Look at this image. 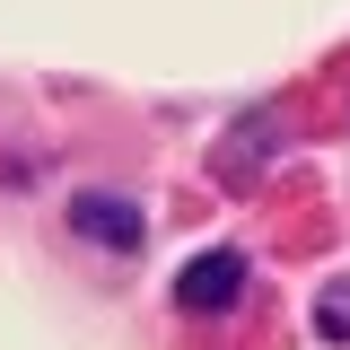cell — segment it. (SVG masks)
Segmentation results:
<instances>
[{
    "label": "cell",
    "instance_id": "cell-1",
    "mask_svg": "<svg viewBox=\"0 0 350 350\" xmlns=\"http://www.w3.org/2000/svg\"><path fill=\"white\" fill-rule=\"evenodd\" d=\"M237 298H245V254H228V245H211L175 271V306H193V315H228Z\"/></svg>",
    "mask_w": 350,
    "mask_h": 350
},
{
    "label": "cell",
    "instance_id": "cell-2",
    "mask_svg": "<svg viewBox=\"0 0 350 350\" xmlns=\"http://www.w3.org/2000/svg\"><path fill=\"white\" fill-rule=\"evenodd\" d=\"M70 228H79L88 245H105V254H140L149 245V219L131 211L123 193H79L70 202Z\"/></svg>",
    "mask_w": 350,
    "mask_h": 350
},
{
    "label": "cell",
    "instance_id": "cell-3",
    "mask_svg": "<svg viewBox=\"0 0 350 350\" xmlns=\"http://www.w3.org/2000/svg\"><path fill=\"white\" fill-rule=\"evenodd\" d=\"M262 158H271V123H237L228 131V158H219V175H228V184H245V175H262Z\"/></svg>",
    "mask_w": 350,
    "mask_h": 350
},
{
    "label": "cell",
    "instance_id": "cell-4",
    "mask_svg": "<svg viewBox=\"0 0 350 350\" xmlns=\"http://www.w3.org/2000/svg\"><path fill=\"white\" fill-rule=\"evenodd\" d=\"M315 333H324V342H350V280H333V289L315 298Z\"/></svg>",
    "mask_w": 350,
    "mask_h": 350
}]
</instances>
